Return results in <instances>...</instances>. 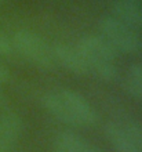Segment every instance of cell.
I'll list each match as a JSON object with an SVG mask.
<instances>
[{
    "label": "cell",
    "instance_id": "6da1fadb",
    "mask_svg": "<svg viewBox=\"0 0 142 152\" xmlns=\"http://www.w3.org/2000/svg\"><path fill=\"white\" fill-rule=\"evenodd\" d=\"M42 102L47 112L62 123L79 127H90L98 120V115L90 102L82 94L73 90L63 88L47 93Z\"/></svg>",
    "mask_w": 142,
    "mask_h": 152
},
{
    "label": "cell",
    "instance_id": "7a4b0ae2",
    "mask_svg": "<svg viewBox=\"0 0 142 152\" xmlns=\"http://www.w3.org/2000/svg\"><path fill=\"white\" fill-rule=\"evenodd\" d=\"M77 47L87 60L90 73L105 82H112L117 77V53L108 44V42L101 35H84L79 40Z\"/></svg>",
    "mask_w": 142,
    "mask_h": 152
},
{
    "label": "cell",
    "instance_id": "3957f363",
    "mask_svg": "<svg viewBox=\"0 0 142 152\" xmlns=\"http://www.w3.org/2000/svg\"><path fill=\"white\" fill-rule=\"evenodd\" d=\"M11 42L14 50L36 66L42 69H52L57 65L51 46L37 33L21 29L14 33Z\"/></svg>",
    "mask_w": 142,
    "mask_h": 152
},
{
    "label": "cell",
    "instance_id": "277c9868",
    "mask_svg": "<svg viewBox=\"0 0 142 152\" xmlns=\"http://www.w3.org/2000/svg\"><path fill=\"white\" fill-rule=\"evenodd\" d=\"M101 36L116 53L135 54L142 48V39L138 32L116 20L113 15L102 17L98 22Z\"/></svg>",
    "mask_w": 142,
    "mask_h": 152
},
{
    "label": "cell",
    "instance_id": "5b68a950",
    "mask_svg": "<svg viewBox=\"0 0 142 152\" xmlns=\"http://www.w3.org/2000/svg\"><path fill=\"white\" fill-rule=\"evenodd\" d=\"M52 56L55 64L61 65L68 72L77 76H84L90 73L87 60L77 46H72L68 43H57L51 46Z\"/></svg>",
    "mask_w": 142,
    "mask_h": 152
},
{
    "label": "cell",
    "instance_id": "8992f818",
    "mask_svg": "<svg viewBox=\"0 0 142 152\" xmlns=\"http://www.w3.org/2000/svg\"><path fill=\"white\" fill-rule=\"evenodd\" d=\"M112 15L134 31H142V6L139 0H114Z\"/></svg>",
    "mask_w": 142,
    "mask_h": 152
},
{
    "label": "cell",
    "instance_id": "52a82bcc",
    "mask_svg": "<svg viewBox=\"0 0 142 152\" xmlns=\"http://www.w3.org/2000/svg\"><path fill=\"white\" fill-rule=\"evenodd\" d=\"M22 127L21 116L14 112L4 113L0 118V152L11 151L22 133Z\"/></svg>",
    "mask_w": 142,
    "mask_h": 152
},
{
    "label": "cell",
    "instance_id": "ba28073f",
    "mask_svg": "<svg viewBox=\"0 0 142 152\" xmlns=\"http://www.w3.org/2000/svg\"><path fill=\"white\" fill-rule=\"evenodd\" d=\"M105 137L116 152H141L120 123L109 122L105 126Z\"/></svg>",
    "mask_w": 142,
    "mask_h": 152
},
{
    "label": "cell",
    "instance_id": "9c48e42d",
    "mask_svg": "<svg viewBox=\"0 0 142 152\" xmlns=\"http://www.w3.org/2000/svg\"><path fill=\"white\" fill-rule=\"evenodd\" d=\"M86 141L76 133L66 130L61 132L54 141V152H86L87 147Z\"/></svg>",
    "mask_w": 142,
    "mask_h": 152
},
{
    "label": "cell",
    "instance_id": "30bf717a",
    "mask_svg": "<svg viewBox=\"0 0 142 152\" xmlns=\"http://www.w3.org/2000/svg\"><path fill=\"white\" fill-rule=\"evenodd\" d=\"M124 87L133 98L142 101V64H133L127 69Z\"/></svg>",
    "mask_w": 142,
    "mask_h": 152
},
{
    "label": "cell",
    "instance_id": "8fae6325",
    "mask_svg": "<svg viewBox=\"0 0 142 152\" xmlns=\"http://www.w3.org/2000/svg\"><path fill=\"white\" fill-rule=\"evenodd\" d=\"M14 53H15V50H14L11 39H8L3 32H0V56L7 57L14 54Z\"/></svg>",
    "mask_w": 142,
    "mask_h": 152
},
{
    "label": "cell",
    "instance_id": "7c38bea8",
    "mask_svg": "<svg viewBox=\"0 0 142 152\" xmlns=\"http://www.w3.org/2000/svg\"><path fill=\"white\" fill-rule=\"evenodd\" d=\"M10 71L3 64H0V83H7L10 80Z\"/></svg>",
    "mask_w": 142,
    "mask_h": 152
},
{
    "label": "cell",
    "instance_id": "4fadbf2b",
    "mask_svg": "<svg viewBox=\"0 0 142 152\" xmlns=\"http://www.w3.org/2000/svg\"><path fill=\"white\" fill-rule=\"evenodd\" d=\"M86 152H102V151H101V149H98V148H95V147L88 145V147H87V149H86Z\"/></svg>",
    "mask_w": 142,
    "mask_h": 152
},
{
    "label": "cell",
    "instance_id": "5bb4252c",
    "mask_svg": "<svg viewBox=\"0 0 142 152\" xmlns=\"http://www.w3.org/2000/svg\"><path fill=\"white\" fill-rule=\"evenodd\" d=\"M1 1H3V0H0V3H1Z\"/></svg>",
    "mask_w": 142,
    "mask_h": 152
}]
</instances>
